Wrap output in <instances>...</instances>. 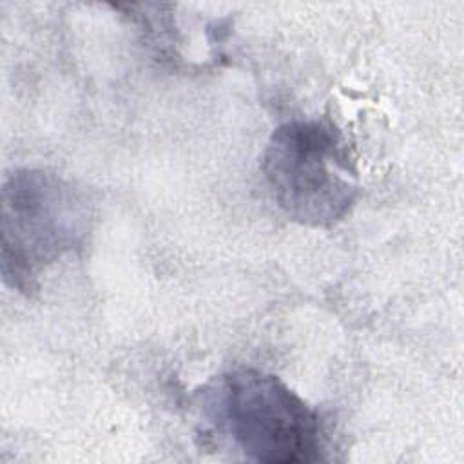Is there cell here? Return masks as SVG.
<instances>
[{
    "label": "cell",
    "instance_id": "6da1fadb",
    "mask_svg": "<svg viewBox=\"0 0 464 464\" xmlns=\"http://www.w3.org/2000/svg\"><path fill=\"white\" fill-rule=\"evenodd\" d=\"M94 203L74 181L45 169H16L2 185L0 265L4 281L33 297L40 276L85 248Z\"/></svg>",
    "mask_w": 464,
    "mask_h": 464
},
{
    "label": "cell",
    "instance_id": "7a4b0ae2",
    "mask_svg": "<svg viewBox=\"0 0 464 464\" xmlns=\"http://www.w3.org/2000/svg\"><path fill=\"white\" fill-rule=\"evenodd\" d=\"M261 172L277 207L312 228L343 221L361 194L348 140L324 116L277 125L265 145Z\"/></svg>",
    "mask_w": 464,
    "mask_h": 464
},
{
    "label": "cell",
    "instance_id": "3957f363",
    "mask_svg": "<svg viewBox=\"0 0 464 464\" xmlns=\"http://www.w3.org/2000/svg\"><path fill=\"white\" fill-rule=\"evenodd\" d=\"M205 406L250 460L304 464L323 459L319 411L274 373L246 366L230 370L205 392Z\"/></svg>",
    "mask_w": 464,
    "mask_h": 464
}]
</instances>
